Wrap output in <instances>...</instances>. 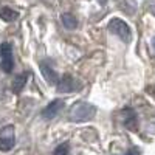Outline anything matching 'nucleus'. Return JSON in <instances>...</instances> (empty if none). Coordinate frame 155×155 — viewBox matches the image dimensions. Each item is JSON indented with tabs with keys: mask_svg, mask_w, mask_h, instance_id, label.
Wrapping results in <instances>:
<instances>
[{
	"mask_svg": "<svg viewBox=\"0 0 155 155\" xmlns=\"http://www.w3.org/2000/svg\"><path fill=\"white\" fill-rule=\"evenodd\" d=\"M95 115H96V107L93 104L85 101H78L70 107L68 118L74 123H82V121H88L95 118Z\"/></svg>",
	"mask_w": 155,
	"mask_h": 155,
	"instance_id": "1",
	"label": "nucleus"
},
{
	"mask_svg": "<svg viewBox=\"0 0 155 155\" xmlns=\"http://www.w3.org/2000/svg\"><path fill=\"white\" fill-rule=\"evenodd\" d=\"M107 28H109V31H110L112 34L118 36L123 42L129 44V42L132 41V30H130V27H129L124 20L115 17V19H112V20L109 22Z\"/></svg>",
	"mask_w": 155,
	"mask_h": 155,
	"instance_id": "2",
	"label": "nucleus"
},
{
	"mask_svg": "<svg viewBox=\"0 0 155 155\" xmlns=\"http://www.w3.org/2000/svg\"><path fill=\"white\" fill-rule=\"evenodd\" d=\"M0 68L5 73H11L14 68V59H12V47L9 42H3L0 45Z\"/></svg>",
	"mask_w": 155,
	"mask_h": 155,
	"instance_id": "3",
	"label": "nucleus"
},
{
	"mask_svg": "<svg viewBox=\"0 0 155 155\" xmlns=\"http://www.w3.org/2000/svg\"><path fill=\"white\" fill-rule=\"evenodd\" d=\"M16 137H14V126H5L0 130V150L8 152L14 147Z\"/></svg>",
	"mask_w": 155,
	"mask_h": 155,
	"instance_id": "4",
	"label": "nucleus"
},
{
	"mask_svg": "<svg viewBox=\"0 0 155 155\" xmlns=\"http://www.w3.org/2000/svg\"><path fill=\"white\" fill-rule=\"evenodd\" d=\"M56 87H58L59 93H73L74 90L81 88V85L78 84V81L70 74H64L62 78H59Z\"/></svg>",
	"mask_w": 155,
	"mask_h": 155,
	"instance_id": "5",
	"label": "nucleus"
},
{
	"mask_svg": "<svg viewBox=\"0 0 155 155\" xmlns=\"http://www.w3.org/2000/svg\"><path fill=\"white\" fill-rule=\"evenodd\" d=\"M39 67H41V71H42V74H44V78H45L47 84H50V85H56V84H58L59 76H58L56 70L51 67V64H50L48 61H42L41 64H39Z\"/></svg>",
	"mask_w": 155,
	"mask_h": 155,
	"instance_id": "6",
	"label": "nucleus"
},
{
	"mask_svg": "<svg viewBox=\"0 0 155 155\" xmlns=\"http://www.w3.org/2000/svg\"><path fill=\"white\" fill-rule=\"evenodd\" d=\"M64 107V101L62 99H54V101H51L50 104L42 110V118L44 120H53L54 116L61 112V109Z\"/></svg>",
	"mask_w": 155,
	"mask_h": 155,
	"instance_id": "7",
	"label": "nucleus"
},
{
	"mask_svg": "<svg viewBox=\"0 0 155 155\" xmlns=\"http://www.w3.org/2000/svg\"><path fill=\"white\" fill-rule=\"evenodd\" d=\"M126 112V118H124V126L129 129V130H132V132H137L138 130V118H137V115L132 109H127L124 110Z\"/></svg>",
	"mask_w": 155,
	"mask_h": 155,
	"instance_id": "8",
	"label": "nucleus"
},
{
	"mask_svg": "<svg viewBox=\"0 0 155 155\" xmlns=\"http://www.w3.org/2000/svg\"><path fill=\"white\" fill-rule=\"evenodd\" d=\"M27 79H28V74L27 73H20L14 78V81H12V92L14 93H20L23 87L27 85Z\"/></svg>",
	"mask_w": 155,
	"mask_h": 155,
	"instance_id": "9",
	"label": "nucleus"
},
{
	"mask_svg": "<svg viewBox=\"0 0 155 155\" xmlns=\"http://www.w3.org/2000/svg\"><path fill=\"white\" fill-rule=\"evenodd\" d=\"M0 19H3L5 22H14L16 19H19V12L11 9L9 6H3L0 8Z\"/></svg>",
	"mask_w": 155,
	"mask_h": 155,
	"instance_id": "10",
	"label": "nucleus"
},
{
	"mask_svg": "<svg viewBox=\"0 0 155 155\" xmlns=\"http://www.w3.org/2000/svg\"><path fill=\"white\" fill-rule=\"evenodd\" d=\"M61 22H62L64 27L68 28V30H74V28L78 27V19H76L73 14H70V12L62 14V16H61Z\"/></svg>",
	"mask_w": 155,
	"mask_h": 155,
	"instance_id": "11",
	"label": "nucleus"
},
{
	"mask_svg": "<svg viewBox=\"0 0 155 155\" xmlns=\"http://www.w3.org/2000/svg\"><path fill=\"white\" fill-rule=\"evenodd\" d=\"M53 155H70V144H68V143L59 144V146L53 150Z\"/></svg>",
	"mask_w": 155,
	"mask_h": 155,
	"instance_id": "12",
	"label": "nucleus"
},
{
	"mask_svg": "<svg viewBox=\"0 0 155 155\" xmlns=\"http://www.w3.org/2000/svg\"><path fill=\"white\" fill-rule=\"evenodd\" d=\"M124 155H140V150L134 147V149H130V150H129V152H126Z\"/></svg>",
	"mask_w": 155,
	"mask_h": 155,
	"instance_id": "13",
	"label": "nucleus"
},
{
	"mask_svg": "<svg viewBox=\"0 0 155 155\" xmlns=\"http://www.w3.org/2000/svg\"><path fill=\"white\" fill-rule=\"evenodd\" d=\"M152 47H153V50H155V37L152 39Z\"/></svg>",
	"mask_w": 155,
	"mask_h": 155,
	"instance_id": "14",
	"label": "nucleus"
}]
</instances>
